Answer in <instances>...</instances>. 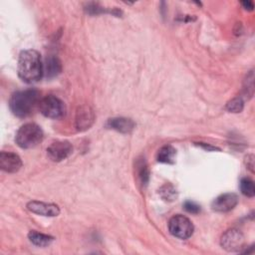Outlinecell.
<instances>
[{"mask_svg": "<svg viewBox=\"0 0 255 255\" xmlns=\"http://www.w3.org/2000/svg\"><path fill=\"white\" fill-rule=\"evenodd\" d=\"M44 67L41 55L35 50H25L20 53L18 60V75L26 83H35L42 78Z\"/></svg>", "mask_w": 255, "mask_h": 255, "instance_id": "cell-1", "label": "cell"}, {"mask_svg": "<svg viewBox=\"0 0 255 255\" xmlns=\"http://www.w3.org/2000/svg\"><path fill=\"white\" fill-rule=\"evenodd\" d=\"M39 92L34 89L16 92L10 98V110L15 116L19 118H25L34 111L37 105H39Z\"/></svg>", "mask_w": 255, "mask_h": 255, "instance_id": "cell-2", "label": "cell"}, {"mask_svg": "<svg viewBox=\"0 0 255 255\" xmlns=\"http://www.w3.org/2000/svg\"><path fill=\"white\" fill-rule=\"evenodd\" d=\"M43 131L36 124L23 125L16 133L15 141L21 148H32L38 145L43 139Z\"/></svg>", "mask_w": 255, "mask_h": 255, "instance_id": "cell-3", "label": "cell"}, {"mask_svg": "<svg viewBox=\"0 0 255 255\" xmlns=\"http://www.w3.org/2000/svg\"><path fill=\"white\" fill-rule=\"evenodd\" d=\"M168 229L173 236L180 239H187L193 233V224L186 216L177 214L169 219Z\"/></svg>", "mask_w": 255, "mask_h": 255, "instance_id": "cell-4", "label": "cell"}, {"mask_svg": "<svg viewBox=\"0 0 255 255\" xmlns=\"http://www.w3.org/2000/svg\"><path fill=\"white\" fill-rule=\"evenodd\" d=\"M40 112L47 118L59 119L65 115L64 103L55 96H47L43 98L39 103Z\"/></svg>", "mask_w": 255, "mask_h": 255, "instance_id": "cell-5", "label": "cell"}, {"mask_svg": "<svg viewBox=\"0 0 255 255\" xmlns=\"http://www.w3.org/2000/svg\"><path fill=\"white\" fill-rule=\"evenodd\" d=\"M220 243L227 251H239L243 248L244 236L237 229H229L222 235Z\"/></svg>", "mask_w": 255, "mask_h": 255, "instance_id": "cell-6", "label": "cell"}, {"mask_svg": "<svg viewBox=\"0 0 255 255\" xmlns=\"http://www.w3.org/2000/svg\"><path fill=\"white\" fill-rule=\"evenodd\" d=\"M73 150V146L69 141H55L47 148V154L53 161H62L66 159Z\"/></svg>", "mask_w": 255, "mask_h": 255, "instance_id": "cell-7", "label": "cell"}, {"mask_svg": "<svg viewBox=\"0 0 255 255\" xmlns=\"http://www.w3.org/2000/svg\"><path fill=\"white\" fill-rule=\"evenodd\" d=\"M238 202V197L234 193H223L217 196L211 203V207L217 212H227L232 210Z\"/></svg>", "mask_w": 255, "mask_h": 255, "instance_id": "cell-8", "label": "cell"}, {"mask_svg": "<svg viewBox=\"0 0 255 255\" xmlns=\"http://www.w3.org/2000/svg\"><path fill=\"white\" fill-rule=\"evenodd\" d=\"M22 166L20 156L14 152L2 151L0 153V167L6 172H16Z\"/></svg>", "mask_w": 255, "mask_h": 255, "instance_id": "cell-9", "label": "cell"}, {"mask_svg": "<svg viewBox=\"0 0 255 255\" xmlns=\"http://www.w3.org/2000/svg\"><path fill=\"white\" fill-rule=\"evenodd\" d=\"M27 208L36 214L43 215V216H57L60 213V208L58 205L53 203H46L42 201H30L27 204Z\"/></svg>", "mask_w": 255, "mask_h": 255, "instance_id": "cell-10", "label": "cell"}, {"mask_svg": "<svg viewBox=\"0 0 255 255\" xmlns=\"http://www.w3.org/2000/svg\"><path fill=\"white\" fill-rule=\"evenodd\" d=\"M95 115L89 106H82L77 110L76 127L79 130L88 129L94 123Z\"/></svg>", "mask_w": 255, "mask_h": 255, "instance_id": "cell-11", "label": "cell"}, {"mask_svg": "<svg viewBox=\"0 0 255 255\" xmlns=\"http://www.w3.org/2000/svg\"><path fill=\"white\" fill-rule=\"evenodd\" d=\"M107 127L123 133H128L133 129L134 123L128 118H113L108 121Z\"/></svg>", "mask_w": 255, "mask_h": 255, "instance_id": "cell-12", "label": "cell"}, {"mask_svg": "<svg viewBox=\"0 0 255 255\" xmlns=\"http://www.w3.org/2000/svg\"><path fill=\"white\" fill-rule=\"evenodd\" d=\"M28 237L34 245L39 246V247L48 246L54 240V237H52L50 235H47V234L37 232V231H30L29 234H28Z\"/></svg>", "mask_w": 255, "mask_h": 255, "instance_id": "cell-13", "label": "cell"}, {"mask_svg": "<svg viewBox=\"0 0 255 255\" xmlns=\"http://www.w3.org/2000/svg\"><path fill=\"white\" fill-rule=\"evenodd\" d=\"M61 72V62L57 57L50 56L46 59L45 64V73L49 78H53L57 76Z\"/></svg>", "mask_w": 255, "mask_h": 255, "instance_id": "cell-14", "label": "cell"}, {"mask_svg": "<svg viewBox=\"0 0 255 255\" xmlns=\"http://www.w3.org/2000/svg\"><path fill=\"white\" fill-rule=\"evenodd\" d=\"M174 156H175V149L171 145L167 144L159 148L156 158L159 162L172 163L174 161Z\"/></svg>", "mask_w": 255, "mask_h": 255, "instance_id": "cell-15", "label": "cell"}, {"mask_svg": "<svg viewBox=\"0 0 255 255\" xmlns=\"http://www.w3.org/2000/svg\"><path fill=\"white\" fill-rule=\"evenodd\" d=\"M240 190L244 195L248 197H253L255 195L254 182L248 177L242 178L240 181Z\"/></svg>", "mask_w": 255, "mask_h": 255, "instance_id": "cell-16", "label": "cell"}, {"mask_svg": "<svg viewBox=\"0 0 255 255\" xmlns=\"http://www.w3.org/2000/svg\"><path fill=\"white\" fill-rule=\"evenodd\" d=\"M243 101L241 98H234L227 103L226 109L230 113H240L243 110Z\"/></svg>", "mask_w": 255, "mask_h": 255, "instance_id": "cell-17", "label": "cell"}, {"mask_svg": "<svg viewBox=\"0 0 255 255\" xmlns=\"http://www.w3.org/2000/svg\"><path fill=\"white\" fill-rule=\"evenodd\" d=\"M159 193L161 195V197L164 199V200H173L175 197H176V190L169 184H165L163 185L160 190H159Z\"/></svg>", "mask_w": 255, "mask_h": 255, "instance_id": "cell-18", "label": "cell"}, {"mask_svg": "<svg viewBox=\"0 0 255 255\" xmlns=\"http://www.w3.org/2000/svg\"><path fill=\"white\" fill-rule=\"evenodd\" d=\"M138 177L140 179V182L142 184H146L149 178V172H148V168L146 166V164L143 162L138 164Z\"/></svg>", "mask_w": 255, "mask_h": 255, "instance_id": "cell-19", "label": "cell"}, {"mask_svg": "<svg viewBox=\"0 0 255 255\" xmlns=\"http://www.w3.org/2000/svg\"><path fill=\"white\" fill-rule=\"evenodd\" d=\"M184 209L189 212V213H192V214H196L200 211V206L197 205L195 202L193 201H186L183 205Z\"/></svg>", "mask_w": 255, "mask_h": 255, "instance_id": "cell-20", "label": "cell"}, {"mask_svg": "<svg viewBox=\"0 0 255 255\" xmlns=\"http://www.w3.org/2000/svg\"><path fill=\"white\" fill-rule=\"evenodd\" d=\"M245 161H246V164H247V167L253 171V167H254V156L252 154H249L246 156L245 158Z\"/></svg>", "mask_w": 255, "mask_h": 255, "instance_id": "cell-21", "label": "cell"}, {"mask_svg": "<svg viewBox=\"0 0 255 255\" xmlns=\"http://www.w3.org/2000/svg\"><path fill=\"white\" fill-rule=\"evenodd\" d=\"M242 6H243L245 9H247V10H253V8H254L253 2H252V1H249V0L243 1V2H242Z\"/></svg>", "mask_w": 255, "mask_h": 255, "instance_id": "cell-22", "label": "cell"}]
</instances>
